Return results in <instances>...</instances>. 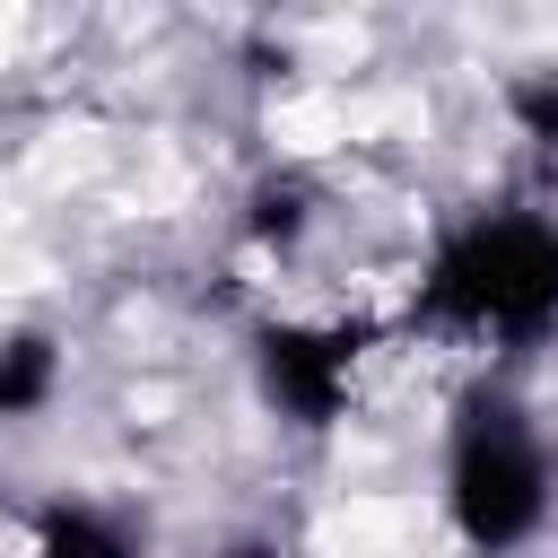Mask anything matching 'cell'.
Masks as SVG:
<instances>
[{
	"instance_id": "obj_1",
	"label": "cell",
	"mask_w": 558,
	"mask_h": 558,
	"mask_svg": "<svg viewBox=\"0 0 558 558\" xmlns=\"http://www.w3.org/2000/svg\"><path fill=\"white\" fill-rule=\"evenodd\" d=\"M410 331L471 357H532L558 340V209L506 201L453 218L410 270Z\"/></svg>"
},
{
	"instance_id": "obj_2",
	"label": "cell",
	"mask_w": 558,
	"mask_h": 558,
	"mask_svg": "<svg viewBox=\"0 0 558 558\" xmlns=\"http://www.w3.org/2000/svg\"><path fill=\"white\" fill-rule=\"evenodd\" d=\"M436 506L462 558H523L549 514H558V453L532 401H514L497 375H480L453 418H445V462H436Z\"/></svg>"
},
{
	"instance_id": "obj_3",
	"label": "cell",
	"mask_w": 558,
	"mask_h": 558,
	"mask_svg": "<svg viewBox=\"0 0 558 558\" xmlns=\"http://www.w3.org/2000/svg\"><path fill=\"white\" fill-rule=\"evenodd\" d=\"M375 323L366 314H262L253 323V392L279 427L296 436H331L357 410L366 357H375Z\"/></svg>"
},
{
	"instance_id": "obj_4",
	"label": "cell",
	"mask_w": 558,
	"mask_h": 558,
	"mask_svg": "<svg viewBox=\"0 0 558 558\" xmlns=\"http://www.w3.org/2000/svg\"><path fill=\"white\" fill-rule=\"evenodd\" d=\"M17 558H148V541L105 497H52V506H35Z\"/></svg>"
},
{
	"instance_id": "obj_5",
	"label": "cell",
	"mask_w": 558,
	"mask_h": 558,
	"mask_svg": "<svg viewBox=\"0 0 558 558\" xmlns=\"http://www.w3.org/2000/svg\"><path fill=\"white\" fill-rule=\"evenodd\" d=\"M61 392V340L52 331H9L0 340V427L44 418Z\"/></svg>"
},
{
	"instance_id": "obj_6",
	"label": "cell",
	"mask_w": 558,
	"mask_h": 558,
	"mask_svg": "<svg viewBox=\"0 0 558 558\" xmlns=\"http://www.w3.org/2000/svg\"><path fill=\"white\" fill-rule=\"evenodd\" d=\"M506 113H514V140H523L532 157H558V61H549V70H523V78L506 87Z\"/></svg>"
}]
</instances>
